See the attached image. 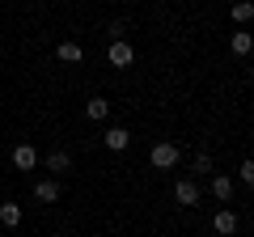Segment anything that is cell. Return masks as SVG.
<instances>
[{
  "label": "cell",
  "instance_id": "8",
  "mask_svg": "<svg viewBox=\"0 0 254 237\" xmlns=\"http://www.w3.org/2000/svg\"><path fill=\"white\" fill-rule=\"evenodd\" d=\"M106 115H110V102H106V98H89V102H85V118H93V123H102Z\"/></svg>",
  "mask_w": 254,
  "mask_h": 237
},
{
  "label": "cell",
  "instance_id": "5",
  "mask_svg": "<svg viewBox=\"0 0 254 237\" xmlns=\"http://www.w3.org/2000/svg\"><path fill=\"white\" fill-rule=\"evenodd\" d=\"M13 165H17V170H34V165H38V153H34L30 144H17V148H13Z\"/></svg>",
  "mask_w": 254,
  "mask_h": 237
},
{
  "label": "cell",
  "instance_id": "11",
  "mask_svg": "<svg viewBox=\"0 0 254 237\" xmlns=\"http://www.w3.org/2000/svg\"><path fill=\"white\" fill-rule=\"evenodd\" d=\"M0 225L17 229L21 225V203H0Z\"/></svg>",
  "mask_w": 254,
  "mask_h": 237
},
{
  "label": "cell",
  "instance_id": "15",
  "mask_svg": "<svg viewBox=\"0 0 254 237\" xmlns=\"http://www.w3.org/2000/svg\"><path fill=\"white\" fill-rule=\"evenodd\" d=\"M237 178L250 186V182H254V161H242V165H237Z\"/></svg>",
  "mask_w": 254,
  "mask_h": 237
},
{
  "label": "cell",
  "instance_id": "7",
  "mask_svg": "<svg viewBox=\"0 0 254 237\" xmlns=\"http://www.w3.org/2000/svg\"><path fill=\"white\" fill-rule=\"evenodd\" d=\"M102 140H106V148H110V153H123V148L131 144V136H127V127H110V131H106Z\"/></svg>",
  "mask_w": 254,
  "mask_h": 237
},
{
  "label": "cell",
  "instance_id": "14",
  "mask_svg": "<svg viewBox=\"0 0 254 237\" xmlns=\"http://www.w3.org/2000/svg\"><path fill=\"white\" fill-rule=\"evenodd\" d=\"M47 170H55V174L72 170V157H68V153H51V157H47Z\"/></svg>",
  "mask_w": 254,
  "mask_h": 237
},
{
  "label": "cell",
  "instance_id": "2",
  "mask_svg": "<svg viewBox=\"0 0 254 237\" xmlns=\"http://www.w3.org/2000/svg\"><path fill=\"white\" fill-rule=\"evenodd\" d=\"M174 203H178V208H195V203H199L195 178H178V182H174Z\"/></svg>",
  "mask_w": 254,
  "mask_h": 237
},
{
  "label": "cell",
  "instance_id": "9",
  "mask_svg": "<svg viewBox=\"0 0 254 237\" xmlns=\"http://www.w3.org/2000/svg\"><path fill=\"white\" fill-rule=\"evenodd\" d=\"M55 55H60L64 64H81V59H85L81 43H60V47H55Z\"/></svg>",
  "mask_w": 254,
  "mask_h": 237
},
{
  "label": "cell",
  "instance_id": "12",
  "mask_svg": "<svg viewBox=\"0 0 254 237\" xmlns=\"http://www.w3.org/2000/svg\"><path fill=\"white\" fill-rule=\"evenodd\" d=\"M212 195H216V199H233V182H229V174H216V178H212Z\"/></svg>",
  "mask_w": 254,
  "mask_h": 237
},
{
  "label": "cell",
  "instance_id": "1",
  "mask_svg": "<svg viewBox=\"0 0 254 237\" xmlns=\"http://www.w3.org/2000/svg\"><path fill=\"white\" fill-rule=\"evenodd\" d=\"M106 59L115 68H131V64H136V47L127 43V38H115V43L106 47Z\"/></svg>",
  "mask_w": 254,
  "mask_h": 237
},
{
  "label": "cell",
  "instance_id": "4",
  "mask_svg": "<svg viewBox=\"0 0 254 237\" xmlns=\"http://www.w3.org/2000/svg\"><path fill=\"white\" fill-rule=\"evenodd\" d=\"M212 229H216L220 237H233V233H237V212H233V208H220L216 216H212Z\"/></svg>",
  "mask_w": 254,
  "mask_h": 237
},
{
  "label": "cell",
  "instance_id": "16",
  "mask_svg": "<svg viewBox=\"0 0 254 237\" xmlns=\"http://www.w3.org/2000/svg\"><path fill=\"white\" fill-rule=\"evenodd\" d=\"M212 170V157L208 153H195V174H208Z\"/></svg>",
  "mask_w": 254,
  "mask_h": 237
},
{
  "label": "cell",
  "instance_id": "6",
  "mask_svg": "<svg viewBox=\"0 0 254 237\" xmlns=\"http://www.w3.org/2000/svg\"><path fill=\"white\" fill-rule=\"evenodd\" d=\"M34 199H38V203H60V182H51V178H43V182L34 186Z\"/></svg>",
  "mask_w": 254,
  "mask_h": 237
},
{
  "label": "cell",
  "instance_id": "3",
  "mask_svg": "<svg viewBox=\"0 0 254 237\" xmlns=\"http://www.w3.org/2000/svg\"><path fill=\"white\" fill-rule=\"evenodd\" d=\"M148 161H153V170H174V165H178V148L174 144H153Z\"/></svg>",
  "mask_w": 254,
  "mask_h": 237
},
{
  "label": "cell",
  "instance_id": "13",
  "mask_svg": "<svg viewBox=\"0 0 254 237\" xmlns=\"http://www.w3.org/2000/svg\"><path fill=\"white\" fill-rule=\"evenodd\" d=\"M229 13H233V21H237V26H246V21L254 17V4H250V0H237V4H233Z\"/></svg>",
  "mask_w": 254,
  "mask_h": 237
},
{
  "label": "cell",
  "instance_id": "10",
  "mask_svg": "<svg viewBox=\"0 0 254 237\" xmlns=\"http://www.w3.org/2000/svg\"><path fill=\"white\" fill-rule=\"evenodd\" d=\"M229 51H233V55H250L254 51V38L246 34V30H237V34L229 38Z\"/></svg>",
  "mask_w": 254,
  "mask_h": 237
}]
</instances>
